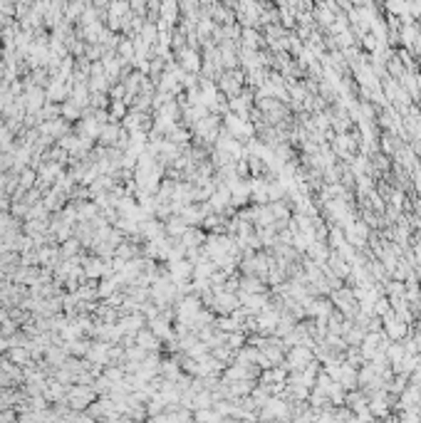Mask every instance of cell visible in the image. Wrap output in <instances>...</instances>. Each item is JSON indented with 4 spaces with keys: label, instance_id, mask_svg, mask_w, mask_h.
Here are the masks:
<instances>
[]
</instances>
